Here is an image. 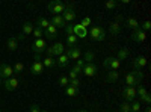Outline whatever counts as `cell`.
I'll use <instances>...</instances> for the list:
<instances>
[{
  "instance_id": "obj_1",
  "label": "cell",
  "mask_w": 151,
  "mask_h": 112,
  "mask_svg": "<svg viewBox=\"0 0 151 112\" xmlns=\"http://www.w3.org/2000/svg\"><path fill=\"white\" fill-rule=\"evenodd\" d=\"M65 6L67 3H62V2H58V0H53L47 5V9L48 12H52L53 15H62V12L65 11Z\"/></svg>"
},
{
  "instance_id": "obj_2",
  "label": "cell",
  "mask_w": 151,
  "mask_h": 112,
  "mask_svg": "<svg viewBox=\"0 0 151 112\" xmlns=\"http://www.w3.org/2000/svg\"><path fill=\"white\" fill-rule=\"evenodd\" d=\"M62 18H64V21H65L67 24H70V23H73V21H74V18H76L74 5H71V3H67V6H65V11L62 12Z\"/></svg>"
},
{
  "instance_id": "obj_3",
  "label": "cell",
  "mask_w": 151,
  "mask_h": 112,
  "mask_svg": "<svg viewBox=\"0 0 151 112\" xmlns=\"http://www.w3.org/2000/svg\"><path fill=\"white\" fill-rule=\"evenodd\" d=\"M89 35L94 41H103L106 38V30L100 26H94L91 30H89Z\"/></svg>"
},
{
  "instance_id": "obj_4",
  "label": "cell",
  "mask_w": 151,
  "mask_h": 112,
  "mask_svg": "<svg viewBox=\"0 0 151 112\" xmlns=\"http://www.w3.org/2000/svg\"><path fill=\"white\" fill-rule=\"evenodd\" d=\"M18 85H20V79H18V77H15V76H12V77H9V79H5V80H3V86H5V90H6V91H9V92L15 91V90L18 88Z\"/></svg>"
},
{
  "instance_id": "obj_5",
  "label": "cell",
  "mask_w": 151,
  "mask_h": 112,
  "mask_svg": "<svg viewBox=\"0 0 151 112\" xmlns=\"http://www.w3.org/2000/svg\"><path fill=\"white\" fill-rule=\"evenodd\" d=\"M47 48V43L44 38H38L32 43V50L35 52V55H41L42 52H45Z\"/></svg>"
},
{
  "instance_id": "obj_6",
  "label": "cell",
  "mask_w": 151,
  "mask_h": 112,
  "mask_svg": "<svg viewBox=\"0 0 151 112\" xmlns=\"http://www.w3.org/2000/svg\"><path fill=\"white\" fill-rule=\"evenodd\" d=\"M122 97H124V102L127 103H132L136 100V90L134 86H125L122 90Z\"/></svg>"
},
{
  "instance_id": "obj_7",
  "label": "cell",
  "mask_w": 151,
  "mask_h": 112,
  "mask_svg": "<svg viewBox=\"0 0 151 112\" xmlns=\"http://www.w3.org/2000/svg\"><path fill=\"white\" fill-rule=\"evenodd\" d=\"M65 55L68 56V59H74V61H77V59L82 56V48H80L79 46L68 47V48H65Z\"/></svg>"
},
{
  "instance_id": "obj_8",
  "label": "cell",
  "mask_w": 151,
  "mask_h": 112,
  "mask_svg": "<svg viewBox=\"0 0 151 112\" xmlns=\"http://www.w3.org/2000/svg\"><path fill=\"white\" fill-rule=\"evenodd\" d=\"M14 68H12L9 64H0V77L2 79H9L14 76Z\"/></svg>"
},
{
  "instance_id": "obj_9",
  "label": "cell",
  "mask_w": 151,
  "mask_h": 112,
  "mask_svg": "<svg viewBox=\"0 0 151 112\" xmlns=\"http://www.w3.org/2000/svg\"><path fill=\"white\" fill-rule=\"evenodd\" d=\"M82 73L85 74V76H88V77H92V76L97 74V65L94 64V62H86L85 67L82 68Z\"/></svg>"
},
{
  "instance_id": "obj_10",
  "label": "cell",
  "mask_w": 151,
  "mask_h": 112,
  "mask_svg": "<svg viewBox=\"0 0 151 112\" xmlns=\"http://www.w3.org/2000/svg\"><path fill=\"white\" fill-rule=\"evenodd\" d=\"M145 65H147V59H145L144 56H137V58H134V59L132 61L133 70H142Z\"/></svg>"
},
{
  "instance_id": "obj_11",
  "label": "cell",
  "mask_w": 151,
  "mask_h": 112,
  "mask_svg": "<svg viewBox=\"0 0 151 112\" xmlns=\"http://www.w3.org/2000/svg\"><path fill=\"white\" fill-rule=\"evenodd\" d=\"M132 40H133L134 43H144V41L147 40V33H145L144 30H141V29L133 30V33H132Z\"/></svg>"
},
{
  "instance_id": "obj_12",
  "label": "cell",
  "mask_w": 151,
  "mask_h": 112,
  "mask_svg": "<svg viewBox=\"0 0 151 112\" xmlns=\"http://www.w3.org/2000/svg\"><path fill=\"white\" fill-rule=\"evenodd\" d=\"M73 33L77 36V38H86V36H88V30H86V27L80 26V24H74Z\"/></svg>"
},
{
  "instance_id": "obj_13",
  "label": "cell",
  "mask_w": 151,
  "mask_h": 112,
  "mask_svg": "<svg viewBox=\"0 0 151 112\" xmlns=\"http://www.w3.org/2000/svg\"><path fill=\"white\" fill-rule=\"evenodd\" d=\"M50 24L52 26H55L56 29H60V27H65V21H64V18H62V15H53L52 17V20H50Z\"/></svg>"
},
{
  "instance_id": "obj_14",
  "label": "cell",
  "mask_w": 151,
  "mask_h": 112,
  "mask_svg": "<svg viewBox=\"0 0 151 112\" xmlns=\"http://www.w3.org/2000/svg\"><path fill=\"white\" fill-rule=\"evenodd\" d=\"M44 67H42V64H41V61H35L33 64H32V67H30V73L32 74H35V76H38V74H42L44 73Z\"/></svg>"
},
{
  "instance_id": "obj_15",
  "label": "cell",
  "mask_w": 151,
  "mask_h": 112,
  "mask_svg": "<svg viewBox=\"0 0 151 112\" xmlns=\"http://www.w3.org/2000/svg\"><path fill=\"white\" fill-rule=\"evenodd\" d=\"M44 36H45L47 40H56V36H58V29L50 24V26L44 30Z\"/></svg>"
},
{
  "instance_id": "obj_16",
  "label": "cell",
  "mask_w": 151,
  "mask_h": 112,
  "mask_svg": "<svg viewBox=\"0 0 151 112\" xmlns=\"http://www.w3.org/2000/svg\"><path fill=\"white\" fill-rule=\"evenodd\" d=\"M125 27H127V29H133V30H137V29H141V23L137 21L136 18L130 17V18L125 20Z\"/></svg>"
},
{
  "instance_id": "obj_17",
  "label": "cell",
  "mask_w": 151,
  "mask_h": 112,
  "mask_svg": "<svg viewBox=\"0 0 151 112\" xmlns=\"http://www.w3.org/2000/svg\"><path fill=\"white\" fill-rule=\"evenodd\" d=\"M52 48H53V56H60V55H64L65 53V46L62 44V43H55L53 46H52Z\"/></svg>"
},
{
  "instance_id": "obj_18",
  "label": "cell",
  "mask_w": 151,
  "mask_h": 112,
  "mask_svg": "<svg viewBox=\"0 0 151 112\" xmlns=\"http://www.w3.org/2000/svg\"><path fill=\"white\" fill-rule=\"evenodd\" d=\"M6 47H8V50H11V52L17 50V48H18V41H17L15 36H9L8 41H6Z\"/></svg>"
},
{
  "instance_id": "obj_19",
  "label": "cell",
  "mask_w": 151,
  "mask_h": 112,
  "mask_svg": "<svg viewBox=\"0 0 151 112\" xmlns=\"http://www.w3.org/2000/svg\"><path fill=\"white\" fill-rule=\"evenodd\" d=\"M118 79H119V73L115 70H110L106 74V82H109V83H115V82H118Z\"/></svg>"
},
{
  "instance_id": "obj_20",
  "label": "cell",
  "mask_w": 151,
  "mask_h": 112,
  "mask_svg": "<svg viewBox=\"0 0 151 112\" xmlns=\"http://www.w3.org/2000/svg\"><path fill=\"white\" fill-rule=\"evenodd\" d=\"M68 62H70V59H68V56L64 53V55L58 56V59H56V65H58L59 68H65V67L68 65Z\"/></svg>"
},
{
  "instance_id": "obj_21",
  "label": "cell",
  "mask_w": 151,
  "mask_h": 112,
  "mask_svg": "<svg viewBox=\"0 0 151 112\" xmlns=\"http://www.w3.org/2000/svg\"><path fill=\"white\" fill-rule=\"evenodd\" d=\"M41 64H42L44 68H53V67H56V59L45 56L44 59H41Z\"/></svg>"
},
{
  "instance_id": "obj_22",
  "label": "cell",
  "mask_w": 151,
  "mask_h": 112,
  "mask_svg": "<svg viewBox=\"0 0 151 112\" xmlns=\"http://www.w3.org/2000/svg\"><path fill=\"white\" fill-rule=\"evenodd\" d=\"M36 27H40V29H42V30H45L48 26H50V20H47L45 17H40L36 20Z\"/></svg>"
},
{
  "instance_id": "obj_23",
  "label": "cell",
  "mask_w": 151,
  "mask_h": 112,
  "mask_svg": "<svg viewBox=\"0 0 151 112\" xmlns=\"http://www.w3.org/2000/svg\"><path fill=\"white\" fill-rule=\"evenodd\" d=\"M33 29H35V26H33V23H30V21H26L23 24V30H21V33L26 36V35H30L32 32H33Z\"/></svg>"
},
{
  "instance_id": "obj_24",
  "label": "cell",
  "mask_w": 151,
  "mask_h": 112,
  "mask_svg": "<svg viewBox=\"0 0 151 112\" xmlns=\"http://www.w3.org/2000/svg\"><path fill=\"white\" fill-rule=\"evenodd\" d=\"M121 21H113L112 24H110V26H109V32L112 33V35H118L119 32H121V24H119Z\"/></svg>"
},
{
  "instance_id": "obj_25",
  "label": "cell",
  "mask_w": 151,
  "mask_h": 112,
  "mask_svg": "<svg viewBox=\"0 0 151 112\" xmlns=\"http://www.w3.org/2000/svg\"><path fill=\"white\" fill-rule=\"evenodd\" d=\"M129 55H130V48H127V47H121L119 50H118V61H124V59H127L129 58Z\"/></svg>"
},
{
  "instance_id": "obj_26",
  "label": "cell",
  "mask_w": 151,
  "mask_h": 112,
  "mask_svg": "<svg viewBox=\"0 0 151 112\" xmlns=\"http://www.w3.org/2000/svg\"><path fill=\"white\" fill-rule=\"evenodd\" d=\"M65 94L68 95V97H76V95H79L80 94V90L79 88H74V86H67L65 88Z\"/></svg>"
},
{
  "instance_id": "obj_27",
  "label": "cell",
  "mask_w": 151,
  "mask_h": 112,
  "mask_svg": "<svg viewBox=\"0 0 151 112\" xmlns=\"http://www.w3.org/2000/svg\"><path fill=\"white\" fill-rule=\"evenodd\" d=\"M125 85L127 86H137V83H136V79H134V76H133V73H127V76H125Z\"/></svg>"
},
{
  "instance_id": "obj_28",
  "label": "cell",
  "mask_w": 151,
  "mask_h": 112,
  "mask_svg": "<svg viewBox=\"0 0 151 112\" xmlns=\"http://www.w3.org/2000/svg\"><path fill=\"white\" fill-rule=\"evenodd\" d=\"M79 74H82V68H79V67H71V70H70V76H68V79H76V77H79Z\"/></svg>"
},
{
  "instance_id": "obj_29",
  "label": "cell",
  "mask_w": 151,
  "mask_h": 112,
  "mask_svg": "<svg viewBox=\"0 0 151 112\" xmlns=\"http://www.w3.org/2000/svg\"><path fill=\"white\" fill-rule=\"evenodd\" d=\"M132 73H133V76H134V79H136V83L141 85V82H142V79H144V76H145V74L142 73V70H133Z\"/></svg>"
},
{
  "instance_id": "obj_30",
  "label": "cell",
  "mask_w": 151,
  "mask_h": 112,
  "mask_svg": "<svg viewBox=\"0 0 151 112\" xmlns=\"http://www.w3.org/2000/svg\"><path fill=\"white\" fill-rule=\"evenodd\" d=\"M77 36L76 35H67V46L68 47H74V46H77Z\"/></svg>"
},
{
  "instance_id": "obj_31",
  "label": "cell",
  "mask_w": 151,
  "mask_h": 112,
  "mask_svg": "<svg viewBox=\"0 0 151 112\" xmlns=\"http://www.w3.org/2000/svg\"><path fill=\"white\" fill-rule=\"evenodd\" d=\"M119 65H121V62H119V61H118L116 58H112V59H110V65H109V68H112V70L118 71Z\"/></svg>"
},
{
  "instance_id": "obj_32",
  "label": "cell",
  "mask_w": 151,
  "mask_h": 112,
  "mask_svg": "<svg viewBox=\"0 0 151 112\" xmlns=\"http://www.w3.org/2000/svg\"><path fill=\"white\" fill-rule=\"evenodd\" d=\"M134 90H136V97H139V98H141V97H144V95L147 94V90L144 88L142 85H137Z\"/></svg>"
},
{
  "instance_id": "obj_33",
  "label": "cell",
  "mask_w": 151,
  "mask_h": 112,
  "mask_svg": "<svg viewBox=\"0 0 151 112\" xmlns=\"http://www.w3.org/2000/svg\"><path fill=\"white\" fill-rule=\"evenodd\" d=\"M58 85H60V86H64V88H67V86L70 85V79H68V76H60Z\"/></svg>"
},
{
  "instance_id": "obj_34",
  "label": "cell",
  "mask_w": 151,
  "mask_h": 112,
  "mask_svg": "<svg viewBox=\"0 0 151 112\" xmlns=\"http://www.w3.org/2000/svg\"><path fill=\"white\" fill-rule=\"evenodd\" d=\"M130 109H132V112H139V111H141V102H139V100L132 102V103H130Z\"/></svg>"
},
{
  "instance_id": "obj_35",
  "label": "cell",
  "mask_w": 151,
  "mask_h": 112,
  "mask_svg": "<svg viewBox=\"0 0 151 112\" xmlns=\"http://www.w3.org/2000/svg\"><path fill=\"white\" fill-rule=\"evenodd\" d=\"M33 36H35V40H38V38H42V36H44V30L42 29H40V27H36L35 26V29H33Z\"/></svg>"
},
{
  "instance_id": "obj_36",
  "label": "cell",
  "mask_w": 151,
  "mask_h": 112,
  "mask_svg": "<svg viewBox=\"0 0 151 112\" xmlns=\"http://www.w3.org/2000/svg\"><path fill=\"white\" fill-rule=\"evenodd\" d=\"M94 58H95V55H94V52H91V50H86V53H85V62H92L94 61Z\"/></svg>"
},
{
  "instance_id": "obj_37",
  "label": "cell",
  "mask_w": 151,
  "mask_h": 112,
  "mask_svg": "<svg viewBox=\"0 0 151 112\" xmlns=\"http://www.w3.org/2000/svg\"><path fill=\"white\" fill-rule=\"evenodd\" d=\"M116 6H118L116 0H109V2H106V9H109V11H113Z\"/></svg>"
},
{
  "instance_id": "obj_38",
  "label": "cell",
  "mask_w": 151,
  "mask_h": 112,
  "mask_svg": "<svg viewBox=\"0 0 151 112\" xmlns=\"http://www.w3.org/2000/svg\"><path fill=\"white\" fill-rule=\"evenodd\" d=\"M132 109H130V103H127V102H122L121 105H119V112H130Z\"/></svg>"
},
{
  "instance_id": "obj_39",
  "label": "cell",
  "mask_w": 151,
  "mask_h": 112,
  "mask_svg": "<svg viewBox=\"0 0 151 112\" xmlns=\"http://www.w3.org/2000/svg\"><path fill=\"white\" fill-rule=\"evenodd\" d=\"M92 24V20L89 18V17H85L82 21H80V26H83V27H88V26H91Z\"/></svg>"
},
{
  "instance_id": "obj_40",
  "label": "cell",
  "mask_w": 151,
  "mask_h": 112,
  "mask_svg": "<svg viewBox=\"0 0 151 112\" xmlns=\"http://www.w3.org/2000/svg\"><path fill=\"white\" fill-rule=\"evenodd\" d=\"M12 68H14V73H21V71L24 70V65L21 64V62H17V64L12 67Z\"/></svg>"
},
{
  "instance_id": "obj_41",
  "label": "cell",
  "mask_w": 151,
  "mask_h": 112,
  "mask_svg": "<svg viewBox=\"0 0 151 112\" xmlns=\"http://www.w3.org/2000/svg\"><path fill=\"white\" fill-rule=\"evenodd\" d=\"M139 102H141V103L144 102V103H147V105L150 106V103H151V97H150V94L147 92V94H145L144 97H141V98H139Z\"/></svg>"
},
{
  "instance_id": "obj_42",
  "label": "cell",
  "mask_w": 151,
  "mask_h": 112,
  "mask_svg": "<svg viewBox=\"0 0 151 112\" xmlns=\"http://www.w3.org/2000/svg\"><path fill=\"white\" fill-rule=\"evenodd\" d=\"M80 85V79L76 77V79H70V86H74V88H79Z\"/></svg>"
},
{
  "instance_id": "obj_43",
  "label": "cell",
  "mask_w": 151,
  "mask_h": 112,
  "mask_svg": "<svg viewBox=\"0 0 151 112\" xmlns=\"http://www.w3.org/2000/svg\"><path fill=\"white\" fill-rule=\"evenodd\" d=\"M73 27H74V24H71V23H70V24H65L64 29H65L67 35H74V33H73Z\"/></svg>"
},
{
  "instance_id": "obj_44",
  "label": "cell",
  "mask_w": 151,
  "mask_h": 112,
  "mask_svg": "<svg viewBox=\"0 0 151 112\" xmlns=\"http://www.w3.org/2000/svg\"><path fill=\"white\" fill-rule=\"evenodd\" d=\"M150 29H151V23H150V21H145V23H142V26H141V30L147 32V30H150Z\"/></svg>"
},
{
  "instance_id": "obj_45",
  "label": "cell",
  "mask_w": 151,
  "mask_h": 112,
  "mask_svg": "<svg viewBox=\"0 0 151 112\" xmlns=\"http://www.w3.org/2000/svg\"><path fill=\"white\" fill-rule=\"evenodd\" d=\"M85 64H86V62H85V59H82V58H79L77 61H76V67H79V68H83Z\"/></svg>"
},
{
  "instance_id": "obj_46",
  "label": "cell",
  "mask_w": 151,
  "mask_h": 112,
  "mask_svg": "<svg viewBox=\"0 0 151 112\" xmlns=\"http://www.w3.org/2000/svg\"><path fill=\"white\" fill-rule=\"evenodd\" d=\"M30 112H41V109H40V106H38V105L32 103L30 105Z\"/></svg>"
},
{
  "instance_id": "obj_47",
  "label": "cell",
  "mask_w": 151,
  "mask_h": 112,
  "mask_svg": "<svg viewBox=\"0 0 151 112\" xmlns=\"http://www.w3.org/2000/svg\"><path fill=\"white\" fill-rule=\"evenodd\" d=\"M110 59H112V58H106V59L103 61V67H104V68H109V65H110Z\"/></svg>"
},
{
  "instance_id": "obj_48",
  "label": "cell",
  "mask_w": 151,
  "mask_h": 112,
  "mask_svg": "<svg viewBox=\"0 0 151 112\" xmlns=\"http://www.w3.org/2000/svg\"><path fill=\"white\" fill-rule=\"evenodd\" d=\"M15 38H17V41H23V40H24V38H26V36H24V35H23V33H18V35H17V36H15Z\"/></svg>"
},
{
  "instance_id": "obj_49",
  "label": "cell",
  "mask_w": 151,
  "mask_h": 112,
  "mask_svg": "<svg viewBox=\"0 0 151 112\" xmlns=\"http://www.w3.org/2000/svg\"><path fill=\"white\" fill-rule=\"evenodd\" d=\"M35 61H41V55H35Z\"/></svg>"
},
{
  "instance_id": "obj_50",
  "label": "cell",
  "mask_w": 151,
  "mask_h": 112,
  "mask_svg": "<svg viewBox=\"0 0 151 112\" xmlns=\"http://www.w3.org/2000/svg\"><path fill=\"white\" fill-rule=\"evenodd\" d=\"M145 112H151V108H150V106H147V108H145Z\"/></svg>"
},
{
  "instance_id": "obj_51",
  "label": "cell",
  "mask_w": 151,
  "mask_h": 112,
  "mask_svg": "<svg viewBox=\"0 0 151 112\" xmlns=\"http://www.w3.org/2000/svg\"><path fill=\"white\" fill-rule=\"evenodd\" d=\"M77 112H89V109H82V111H77Z\"/></svg>"
},
{
  "instance_id": "obj_52",
  "label": "cell",
  "mask_w": 151,
  "mask_h": 112,
  "mask_svg": "<svg viewBox=\"0 0 151 112\" xmlns=\"http://www.w3.org/2000/svg\"><path fill=\"white\" fill-rule=\"evenodd\" d=\"M3 85V82H2V77H0V86H2Z\"/></svg>"
},
{
  "instance_id": "obj_53",
  "label": "cell",
  "mask_w": 151,
  "mask_h": 112,
  "mask_svg": "<svg viewBox=\"0 0 151 112\" xmlns=\"http://www.w3.org/2000/svg\"><path fill=\"white\" fill-rule=\"evenodd\" d=\"M41 112H47V111H41Z\"/></svg>"
},
{
  "instance_id": "obj_54",
  "label": "cell",
  "mask_w": 151,
  "mask_h": 112,
  "mask_svg": "<svg viewBox=\"0 0 151 112\" xmlns=\"http://www.w3.org/2000/svg\"><path fill=\"white\" fill-rule=\"evenodd\" d=\"M130 112H132V111H130Z\"/></svg>"
}]
</instances>
